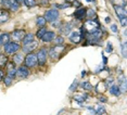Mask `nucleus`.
Listing matches in <instances>:
<instances>
[{"mask_svg":"<svg viewBox=\"0 0 127 115\" xmlns=\"http://www.w3.org/2000/svg\"><path fill=\"white\" fill-rule=\"evenodd\" d=\"M99 27H100V24H99V22H98L97 20L89 19L88 21H86L85 24H84V28H85V29L87 30L89 34L95 33L96 30L99 29Z\"/></svg>","mask_w":127,"mask_h":115,"instance_id":"obj_1","label":"nucleus"},{"mask_svg":"<svg viewBox=\"0 0 127 115\" xmlns=\"http://www.w3.org/2000/svg\"><path fill=\"white\" fill-rule=\"evenodd\" d=\"M64 50H65V47L64 46H62V45H57V46H54V47H52L50 49V57L52 58V59H58L61 54L64 52Z\"/></svg>","mask_w":127,"mask_h":115,"instance_id":"obj_2","label":"nucleus"},{"mask_svg":"<svg viewBox=\"0 0 127 115\" xmlns=\"http://www.w3.org/2000/svg\"><path fill=\"white\" fill-rule=\"evenodd\" d=\"M2 4L13 12H16L20 9V2L18 0H2Z\"/></svg>","mask_w":127,"mask_h":115,"instance_id":"obj_3","label":"nucleus"},{"mask_svg":"<svg viewBox=\"0 0 127 115\" xmlns=\"http://www.w3.org/2000/svg\"><path fill=\"white\" fill-rule=\"evenodd\" d=\"M38 60H37V56L34 53H28L26 58H25V66L27 67H34L37 65Z\"/></svg>","mask_w":127,"mask_h":115,"instance_id":"obj_4","label":"nucleus"},{"mask_svg":"<svg viewBox=\"0 0 127 115\" xmlns=\"http://www.w3.org/2000/svg\"><path fill=\"white\" fill-rule=\"evenodd\" d=\"M58 18H59V11H57V10H54V9L48 10L47 12H46V14H45V19H46V21L51 22V23L56 21Z\"/></svg>","mask_w":127,"mask_h":115,"instance_id":"obj_5","label":"nucleus"},{"mask_svg":"<svg viewBox=\"0 0 127 115\" xmlns=\"http://www.w3.org/2000/svg\"><path fill=\"white\" fill-rule=\"evenodd\" d=\"M20 50V45L18 42H8L4 45V51L7 53H15Z\"/></svg>","mask_w":127,"mask_h":115,"instance_id":"obj_6","label":"nucleus"},{"mask_svg":"<svg viewBox=\"0 0 127 115\" xmlns=\"http://www.w3.org/2000/svg\"><path fill=\"white\" fill-rule=\"evenodd\" d=\"M37 47H38V42H37L36 40H33V41H30V42L24 44V46L22 47V50L24 51V52H26V53H30V52H32V51L35 50Z\"/></svg>","mask_w":127,"mask_h":115,"instance_id":"obj_7","label":"nucleus"},{"mask_svg":"<svg viewBox=\"0 0 127 115\" xmlns=\"http://www.w3.org/2000/svg\"><path fill=\"white\" fill-rule=\"evenodd\" d=\"M36 56H37L38 63L40 65H44L46 63V61H47V50H46V49H40Z\"/></svg>","mask_w":127,"mask_h":115,"instance_id":"obj_8","label":"nucleus"},{"mask_svg":"<svg viewBox=\"0 0 127 115\" xmlns=\"http://www.w3.org/2000/svg\"><path fill=\"white\" fill-rule=\"evenodd\" d=\"M16 75H18L20 78H26V77L30 75V71H28L27 66H21L16 70Z\"/></svg>","mask_w":127,"mask_h":115,"instance_id":"obj_9","label":"nucleus"},{"mask_svg":"<svg viewBox=\"0 0 127 115\" xmlns=\"http://www.w3.org/2000/svg\"><path fill=\"white\" fill-rule=\"evenodd\" d=\"M114 9L116 11V14L120 19L126 18V9H125V5H116L114 4Z\"/></svg>","mask_w":127,"mask_h":115,"instance_id":"obj_10","label":"nucleus"},{"mask_svg":"<svg viewBox=\"0 0 127 115\" xmlns=\"http://www.w3.org/2000/svg\"><path fill=\"white\" fill-rule=\"evenodd\" d=\"M10 36H12V38L14 40H18V41H20V40H22L23 38H24L25 31L23 29H15L14 31H12V34H11Z\"/></svg>","mask_w":127,"mask_h":115,"instance_id":"obj_11","label":"nucleus"},{"mask_svg":"<svg viewBox=\"0 0 127 115\" xmlns=\"http://www.w3.org/2000/svg\"><path fill=\"white\" fill-rule=\"evenodd\" d=\"M70 40L73 44H78V42H80V40H82V35L78 33V31H72V33L70 34Z\"/></svg>","mask_w":127,"mask_h":115,"instance_id":"obj_12","label":"nucleus"},{"mask_svg":"<svg viewBox=\"0 0 127 115\" xmlns=\"http://www.w3.org/2000/svg\"><path fill=\"white\" fill-rule=\"evenodd\" d=\"M54 37H56V34H54L53 31H46L41 37V40L45 42H50L54 39Z\"/></svg>","mask_w":127,"mask_h":115,"instance_id":"obj_13","label":"nucleus"},{"mask_svg":"<svg viewBox=\"0 0 127 115\" xmlns=\"http://www.w3.org/2000/svg\"><path fill=\"white\" fill-rule=\"evenodd\" d=\"M10 19V14L7 10H3V9H0V24L2 23H5L8 22Z\"/></svg>","mask_w":127,"mask_h":115,"instance_id":"obj_14","label":"nucleus"},{"mask_svg":"<svg viewBox=\"0 0 127 115\" xmlns=\"http://www.w3.org/2000/svg\"><path fill=\"white\" fill-rule=\"evenodd\" d=\"M73 98H74L75 101H77V102H84V101H86V100H87L88 96L86 93H83V92H77V93L74 94Z\"/></svg>","mask_w":127,"mask_h":115,"instance_id":"obj_15","label":"nucleus"},{"mask_svg":"<svg viewBox=\"0 0 127 115\" xmlns=\"http://www.w3.org/2000/svg\"><path fill=\"white\" fill-rule=\"evenodd\" d=\"M72 27H73V24L68 23V24H64L63 26L60 27V30H61V33H62V34H64V35H68V34L71 33Z\"/></svg>","mask_w":127,"mask_h":115,"instance_id":"obj_16","label":"nucleus"},{"mask_svg":"<svg viewBox=\"0 0 127 115\" xmlns=\"http://www.w3.org/2000/svg\"><path fill=\"white\" fill-rule=\"evenodd\" d=\"M16 75V70H15V65L14 64H8V76L13 78Z\"/></svg>","mask_w":127,"mask_h":115,"instance_id":"obj_17","label":"nucleus"},{"mask_svg":"<svg viewBox=\"0 0 127 115\" xmlns=\"http://www.w3.org/2000/svg\"><path fill=\"white\" fill-rule=\"evenodd\" d=\"M9 40H10V34L4 33V34H1V35H0V45L8 44Z\"/></svg>","mask_w":127,"mask_h":115,"instance_id":"obj_18","label":"nucleus"},{"mask_svg":"<svg viewBox=\"0 0 127 115\" xmlns=\"http://www.w3.org/2000/svg\"><path fill=\"white\" fill-rule=\"evenodd\" d=\"M85 15H86V10L84 9V8H80V9H78L75 12V18L77 20H82Z\"/></svg>","mask_w":127,"mask_h":115,"instance_id":"obj_19","label":"nucleus"},{"mask_svg":"<svg viewBox=\"0 0 127 115\" xmlns=\"http://www.w3.org/2000/svg\"><path fill=\"white\" fill-rule=\"evenodd\" d=\"M110 93L113 94V96H120V94H121V90H120V88H118L117 86H113V85H112L111 87H110Z\"/></svg>","mask_w":127,"mask_h":115,"instance_id":"obj_20","label":"nucleus"},{"mask_svg":"<svg viewBox=\"0 0 127 115\" xmlns=\"http://www.w3.org/2000/svg\"><path fill=\"white\" fill-rule=\"evenodd\" d=\"M22 40H23V44H26V42L33 41V40H34V35H33L32 33H30V34H25L24 38H23Z\"/></svg>","mask_w":127,"mask_h":115,"instance_id":"obj_21","label":"nucleus"},{"mask_svg":"<svg viewBox=\"0 0 127 115\" xmlns=\"http://www.w3.org/2000/svg\"><path fill=\"white\" fill-rule=\"evenodd\" d=\"M46 19L44 18V16H38L37 18V21H36V23H37V25H38L39 27H42V26H45L46 25Z\"/></svg>","mask_w":127,"mask_h":115,"instance_id":"obj_22","label":"nucleus"},{"mask_svg":"<svg viewBox=\"0 0 127 115\" xmlns=\"http://www.w3.org/2000/svg\"><path fill=\"white\" fill-rule=\"evenodd\" d=\"M23 60H24V57H23L22 54L18 53L14 56V62H15V64H21L23 62Z\"/></svg>","mask_w":127,"mask_h":115,"instance_id":"obj_23","label":"nucleus"},{"mask_svg":"<svg viewBox=\"0 0 127 115\" xmlns=\"http://www.w3.org/2000/svg\"><path fill=\"white\" fill-rule=\"evenodd\" d=\"M8 62V57L4 54H0V66H5Z\"/></svg>","mask_w":127,"mask_h":115,"instance_id":"obj_24","label":"nucleus"},{"mask_svg":"<svg viewBox=\"0 0 127 115\" xmlns=\"http://www.w3.org/2000/svg\"><path fill=\"white\" fill-rule=\"evenodd\" d=\"M80 87L84 88L85 90H91L92 89V86L90 85V83L89 82H83L82 84H80Z\"/></svg>","mask_w":127,"mask_h":115,"instance_id":"obj_25","label":"nucleus"},{"mask_svg":"<svg viewBox=\"0 0 127 115\" xmlns=\"http://www.w3.org/2000/svg\"><path fill=\"white\" fill-rule=\"evenodd\" d=\"M24 3L25 5H27V7H35L36 5V0H24Z\"/></svg>","mask_w":127,"mask_h":115,"instance_id":"obj_26","label":"nucleus"},{"mask_svg":"<svg viewBox=\"0 0 127 115\" xmlns=\"http://www.w3.org/2000/svg\"><path fill=\"white\" fill-rule=\"evenodd\" d=\"M120 90H122L123 92H126L127 88H126V79L125 80H122V82H120Z\"/></svg>","mask_w":127,"mask_h":115,"instance_id":"obj_27","label":"nucleus"},{"mask_svg":"<svg viewBox=\"0 0 127 115\" xmlns=\"http://www.w3.org/2000/svg\"><path fill=\"white\" fill-rule=\"evenodd\" d=\"M46 28H45V26H42V27H40V29H38V31H37V37H38V38H41L42 37V35H44V34L46 33Z\"/></svg>","mask_w":127,"mask_h":115,"instance_id":"obj_28","label":"nucleus"},{"mask_svg":"<svg viewBox=\"0 0 127 115\" xmlns=\"http://www.w3.org/2000/svg\"><path fill=\"white\" fill-rule=\"evenodd\" d=\"M77 86H78V80L75 79L73 82V84L70 86V91H75L76 90V88H77Z\"/></svg>","mask_w":127,"mask_h":115,"instance_id":"obj_29","label":"nucleus"},{"mask_svg":"<svg viewBox=\"0 0 127 115\" xmlns=\"http://www.w3.org/2000/svg\"><path fill=\"white\" fill-rule=\"evenodd\" d=\"M96 113L97 114H102V113H105V110H104V108L103 106H97L96 108Z\"/></svg>","mask_w":127,"mask_h":115,"instance_id":"obj_30","label":"nucleus"},{"mask_svg":"<svg viewBox=\"0 0 127 115\" xmlns=\"http://www.w3.org/2000/svg\"><path fill=\"white\" fill-rule=\"evenodd\" d=\"M53 40H54V42H56L57 45H62L63 41H64V39H63L61 36H60V37H57V38H54Z\"/></svg>","mask_w":127,"mask_h":115,"instance_id":"obj_31","label":"nucleus"},{"mask_svg":"<svg viewBox=\"0 0 127 115\" xmlns=\"http://www.w3.org/2000/svg\"><path fill=\"white\" fill-rule=\"evenodd\" d=\"M95 14H96V13H95V10H92V9H89V10H88V12L86 13V15H87L88 18L90 19V18H92V16H95Z\"/></svg>","mask_w":127,"mask_h":115,"instance_id":"obj_32","label":"nucleus"},{"mask_svg":"<svg viewBox=\"0 0 127 115\" xmlns=\"http://www.w3.org/2000/svg\"><path fill=\"white\" fill-rule=\"evenodd\" d=\"M113 83H114V80H113V78H109V79H106V82H105V86L106 87H111L112 85H113Z\"/></svg>","mask_w":127,"mask_h":115,"instance_id":"obj_33","label":"nucleus"},{"mask_svg":"<svg viewBox=\"0 0 127 115\" xmlns=\"http://www.w3.org/2000/svg\"><path fill=\"white\" fill-rule=\"evenodd\" d=\"M4 84H5V86H10L11 84H12V78L9 77V76H8L7 78H4Z\"/></svg>","mask_w":127,"mask_h":115,"instance_id":"obj_34","label":"nucleus"},{"mask_svg":"<svg viewBox=\"0 0 127 115\" xmlns=\"http://www.w3.org/2000/svg\"><path fill=\"white\" fill-rule=\"evenodd\" d=\"M126 42H124V44H123V46H122V54H123V57L124 58H126V56H127V54H126Z\"/></svg>","mask_w":127,"mask_h":115,"instance_id":"obj_35","label":"nucleus"},{"mask_svg":"<svg viewBox=\"0 0 127 115\" xmlns=\"http://www.w3.org/2000/svg\"><path fill=\"white\" fill-rule=\"evenodd\" d=\"M106 47H108V48H106V52H112V51H113V47H112V44H111V42H108V46H106Z\"/></svg>","mask_w":127,"mask_h":115,"instance_id":"obj_36","label":"nucleus"},{"mask_svg":"<svg viewBox=\"0 0 127 115\" xmlns=\"http://www.w3.org/2000/svg\"><path fill=\"white\" fill-rule=\"evenodd\" d=\"M111 29L113 33H117V25L116 24H112L111 25Z\"/></svg>","mask_w":127,"mask_h":115,"instance_id":"obj_37","label":"nucleus"},{"mask_svg":"<svg viewBox=\"0 0 127 115\" xmlns=\"http://www.w3.org/2000/svg\"><path fill=\"white\" fill-rule=\"evenodd\" d=\"M57 7L59 8V9H64V8H68V7H70V4H68V3H65V4H60V5L58 4Z\"/></svg>","mask_w":127,"mask_h":115,"instance_id":"obj_38","label":"nucleus"},{"mask_svg":"<svg viewBox=\"0 0 127 115\" xmlns=\"http://www.w3.org/2000/svg\"><path fill=\"white\" fill-rule=\"evenodd\" d=\"M121 20V24H122V26L125 27L126 26V18H123V19H120Z\"/></svg>","mask_w":127,"mask_h":115,"instance_id":"obj_39","label":"nucleus"},{"mask_svg":"<svg viewBox=\"0 0 127 115\" xmlns=\"http://www.w3.org/2000/svg\"><path fill=\"white\" fill-rule=\"evenodd\" d=\"M99 100H100V102H106V101H108V100H106V98H105V97H101Z\"/></svg>","mask_w":127,"mask_h":115,"instance_id":"obj_40","label":"nucleus"},{"mask_svg":"<svg viewBox=\"0 0 127 115\" xmlns=\"http://www.w3.org/2000/svg\"><path fill=\"white\" fill-rule=\"evenodd\" d=\"M2 79H3V72L0 70V82H1Z\"/></svg>","mask_w":127,"mask_h":115,"instance_id":"obj_41","label":"nucleus"},{"mask_svg":"<svg viewBox=\"0 0 127 115\" xmlns=\"http://www.w3.org/2000/svg\"><path fill=\"white\" fill-rule=\"evenodd\" d=\"M86 73H87L86 71H83V72H82V76H85V75H86Z\"/></svg>","mask_w":127,"mask_h":115,"instance_id":"obj_42","label":"nucleus"},{"mask_svg":"<svg viewBox=\"0 0 127 115\" xmlns=\"http://www.w3.org/2000/svg\"><path fill=\"white\" fill-rule=\"evenodd\" d=\"M105 22H106V23H110V18H106V19H105Z\"/></svg>","mask_w":127,"mask_h":115,"instance_id":"obj_43","label":"nucleus"},{"mask_svg":"<svg viewBox=\"0 0 127 115\" xmlns=\"http://www.w3.org/2000/svg\"><path fill=\"white\" fill-rule=\"evenodd\" d=\"M87 1H91V0H87Z\"/></svg>","mask_w":127,"mask_h":115,"instance_id":"obj_44","label":"nucleus"},{"mask_svg":"<svg viewBox=\"0 0 127 115\" xmlns=\"http://www.w3.org/2000/svg\"><path fill=\"white\" fill-rule=\"evenodd\" d=\"M67 1H72V0H67Z\"/></svg>","mask_w":127,"mask_h":115,"instance_id":"obj_45","label":"nucleus"}]
</instances>
